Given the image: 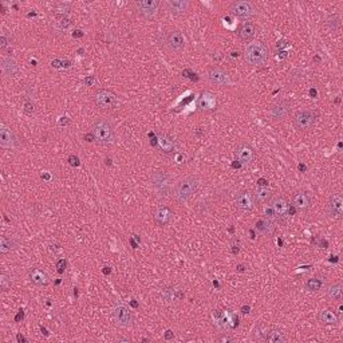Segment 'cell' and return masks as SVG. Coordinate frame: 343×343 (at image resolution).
Instances as JSON below:
<instances>
[{"label":"cell","instance_id":"1","mask_svg":"<svg viewBox=\"0 0 343 343\" xmlns=\"http://www.w3.org/2000/svg\"><path fill=\"white\" fill-rule=\"evenodd\" d=\"M198 180L194 176L182 177L173 185V196L178 202H186L189 198L192 197L194 193L197 192Z\"/></svg>","mask_w":343,"mask_h":343},{"label":"cell","instance_id":"2","mask_svg":"<svg viewBox=\"0 0 343 343\" xmlns=\"http://www.w3.org/2000/svg\"><path fill=\"white\" fill-rule=\"evenodd\" d=\"M244 59L249 66L259 67V66L266 63V60L268 59V48L266 47L264 43L252 40L245 46Z\"/></svg>","mask_w":343,"mask_h":343},{"label":"cell","instance_id":"3","mask_svg":"<svg viewBox=\"0 0 343 343\" xmlns=\"http://www.w3.org/2000/svg\"><path fill=\"white\" fill-rule=\"evenodd\" d=\"M93 136L97 144L99 145H110L116 140V133H114V126L112 122L106 118H98L93 124Z\"/></svg>","mask_w":343,"mask_h":343},{"label":"cell","instance_id":"4","mask_svg":"<svg viewBox=\"0 0 343 343\" xmlns=\"http://www.w3.org/2000/svg\"><path fill=\"white\" fill-rule=\"evenodd\" d=\"M315 122H317V113L311 109H300L292 117V125L295 126V129L302 132L313 129Z\"/></svg>","mask_w":343,"mask_h":343},{"label":"cell","instance_id":"5","mask_svg":"<svg viewBox=\"0 0 343 343\" xmlns=\"http://www.w3.org/2000/svg\"><path fill=\"white\" fill-rule=\"evenodd\" d=\"M152 180V185L160 196H167L168 193H171L173 190V180L172 177L163 171H156L153 172V174L150 177Z\"/></svg>","mask_w":343,"mask_h":343},{"label":"cell","instance_id":"6","mask_svg":"<svg viewBox=\"0 0 343 343\" xmlns=\"http://www.w3.org/2000/svg\"><path fill=\"white\" fill-rule=\"evenodd\" d=\"M205 78L209 85L216 86V87H228L232 83L229 73L227 70L217 67V66H213V67H209L206 70Z\"/></svg>","mask_w":343,"mask_h":343},{"label":"cell","instance_id":"7","mask_svg":"<svg viewBox=\"0 0 343 343\" xmlns=\"http://www.w3.org/2000/svg\"><path fill=\"white\" fill-rule=\"evenodd\" d=\"M291 112V102L287 99L280 98L272 102L268 107V114L272 121H283L286 120Z\"/></svg>","mask_w":343,"mask_h":343},{"label":"cell","instance_id":"8","mask_svg":"<svg viewBox=\"0 0 343 343\" xmlns=\"http://www.w3.org/2000/svg\"><path fill=\"white\" fill-rule=\"evenodd\" d=\"M229 11L236 17L247 20L256 13V7L252 1H248V0H237L235 3H232Z\"/></svg>","mask_w":343,"mask_h":343},{"label":"cell","instance_id":"9","mask_svg":"<svg viewBox=\"0 0 343 343\" xmlns=\"http://www.w3.org/2000/svg\"><path fill=\"white\" fill-rule=\"evenodd\" d=\"M270 206L274 210L276 220H284L290 213V204L283 194H275L270 200Z\"/></svg>","mask_w":343,"mask_h":343},{"label":"cell","instance_id":"10","mask_svg":"<svg viewBox=\"0 0 343 343\" xmlns=\"http://www.w3.org/2000/svg\"><path fill=\"white\" fill-rule=\"evenodd\" d=\"M133 7L134 11H137L141 16L149 19L156 15L160 7V1L159 0H137L133 3Z\"/></svg>","mask_w":343,"mask_h":343},{"label":"cell","instance_id":"11","mask_svg":"<svg viewBox=\"0 0 343 343\" xmlns=\"http://www.w3.org/2000/svg\"><path fill=\"white\" fill-rule=\"evenodd\" d=\"M326 213L330 219H341L343 214V197L341 193L333 194L326 204Z\"/></svg>","mask_w":343,"mask_h":343},{"label":"cell","instance_id":"12","mask_svg":"<svg viewBox=\"0 0 343 343\" xmlns=\"http://www.w3.org/2000/svg\"><path fill=\"white\" fill-rule=\"evenodd\" d=\"M95 105L101 109H113L117 106V95L110 90H98L94 95Z\"/></svg>","mask_w":343,"mask_h":343},{"label":"cell","instance_id":"13","mask_svg":"<svg viewBox=\"0 0 343 343\" xmlns=\"http://www.w3.org/2000/svg\"><path fill=\"white\" fill-rule=\"evenodd\" d=\"M113 318H114L116 325H118L120 327H124V329L132 326V322H133L132 313L124 305H118L114 307V310H113Z\"/></svg>","mask_w":343,"mask_h":343},{"label":"cell","instance_id":"14","mask_svg":"<svg viewBox=\"0 0 343 343\" xmlns=\"http://www.w3.org/2000/svg\"><path fill=\"white\" fill-rule=\"evenodd\" d=\"M0 146L3 149H16L19 146V141L15 133L5 125L0 126Z\"/></svg>","mask_w":343,"mask_h":343},{"label":"cell","instance_id":"15","mask_svg":"<svg viewBox=\"0 0 343 343\" xmlns=\"http://www.w3.org/2000/svg\"><path fill=\"white\" fill-rule=\"evenodd\" d=\"M255 204H256V200H255V196H253L252 192L243 190V192L237 193V196H236V206L240 210L249 212V210H252L255 208Z\"/></svg>","mask_w":343,"mask_h":343},{"label":"cell","instance_id":"16","mask_svg":"<svg viewBox=\"0 0 343 343\" xmlns=\"http://www.w3.org/2000/svg\"><path fill=\"white\" fill-rule=\"evenodd\" d=\"M165 8L167 11L174 15V16H181V15H185L188 12L189 7H190V3L188 0H167L165 3Z\"/></svg>","mask_w":343,"mask_h":343},{"label":"cell","instance_id":"17","mask_svg":"<svg viewBox=\"0 0 343 343\" xmlns=\"http://www.w3.org/2000/svg\"><path fill=\"white\" fill-rule=\"evenodd\" d=\"M165 42H167L168 47L171 48V50H173V51H181V50H184L185 47L184 35L181 34L178 30L169 31L167 34Z\"/></svg>","mask_w":343,"mask_h":343},{"label":"cell","instance_id":"18","mask_svg":"<svg viewBox=\"0 0 343 343\" xmlns=\"http://www.w3.org/2000/svg\"><path fill=\"white\" fill-rule=\"evenodd\" d=\"M236 159L239 160L243 165H248L255 159V152L248 144H239L235 149Z\"/></svg>","mask_w":343,"mask_h":343},{"label":"cell","instance_id":"19","mask_svg":"<svg viewBox=\"0 0 343 343\" xmlns=\"http://www.w3.org/2000/svg\"><path fill=\"white\" fill-rule=\"evenodd\" d=\"M30 282L36 287H46L50 284V276L40 268H32L28 272Z\"/></svg>","mask_w":343,"mask_h":343},{"label":"cell","instance_id":"20","mask_svg":"<svg viewBox=\"0 0 343 343\" xmlns=\"http://www.w3.org/2000/svg\"><path fill=\"white\" fill-rule=\"evenodd\" d=\"M311 196L305 190H299L292 194V205L299 210H307L311 206Z\"/></svg>","mask_w":343,"mask_h":343},{"label":"cell","instance_id":"21","mask_svg":"<svg viewBox=\"0 0 343 343\" xmlns=\"http://www.w3.org/2000/svg\"><path fill=\"white\" fill-rule=\"evenodd\" d=\"M153 219H155L157 225L164 227V225H168V224L172 221V219H173V212H172L168 206L161 205L155 210V213H153Z\"/></svg>","mask_w":343,"mask_h":343},{"label":"cell","instance_id":"22","mask_svg":"<svg viewBox=\"0 0 343 343\" xmlns=\"http://www.w3.org/2000/svg\"><path fill=\"white\" fill-rule=\"evenodd\" d=\"M157 142H159V148L163 153L171 155L176 149V141L174 138L172 137L171 134L168 133H160L157 137Z\"/></svg>","mask_w":343,"mask_h":343},{"label":"cell","instance_id":"23","mask_svg":"<svg viewBox=\"0 0 343 343\" xmlns=\"http://www.w3.org/2000/svg\"><path fill=\"white\" fill-rule=\"evenodd\" d=\"M237 35L244 42H252V39L256 35V26L253 23H251V21H244L240 26V28H239Z\"/></svg>","mask_w":343,"mask_h":343},{"label":"cell","instance_id":"24","mask_svg":"<svg viewBox=\"0 0 343 343\" xmlns=\"http://www.w3.org/2000/svg\"><path fill=\"white\" fill-rule=\"evenodd\" d=\"M275 220H271L268 217H264V219L257 220L256 224H255V229L257 231V233L262 236H268L271 235L272 232L275 231Z\"/></svg>","mask_w":343,"mask_h":343},{"label":"cell","instance_id":"25","mask_svg":"<svg viewBox=\"0 0 343 343\" xmlns=\"http://www.w3.org/2000/svg\"><path fill=\"white\" fill-rule=\"evenodd\" d=\"M325 283H326V280H325L323 278H321V276H314V278L307 279L305 287L307 291L318 292V291H321L322 288L325 287Z\"/></svg>","mask_w":343,"mask_h":343},{"label":"cell","instance_id":"26","mask_svg":"<svg viewBox=\"0 0 343 343\" xmlns=\"http://www.w3.org/2000/svg\"><path fill=\"white\" fill-rule=\"evenodd\" d=\"M342 294H343V286L341 282L333 283L331 286H329L326 290L327 298L331 300H341L342 299Z\"/></svg>","mask_w":343,"mask_h":343},{"label":"cell","instance_id":"27","mask_svg":"<svg viewBox=\"0 0 343 343\" xmlns=\"http://www.w3.org/2000/svg\"><path fill=\"white\" fill-rule=\"evenodd\" d=\"M1 70L7 77H12L17 71V64L12 58H3L1 60Z\"/></svg>","mask_w":343,"mask_h":343},{"label":"cell","instance_id":"28","mask_svg":"<svg viewBox=\"0 0 343 343\" xmlns=\"http://www.w3.org/2000/svg\"><path fill=\"white\" fill-rule=\"evenodd\" d=\"M264 341H267L268 343H284L287 341V337L282 330H271L267 331Z\"/></svg>","mask_w":343,"mask_h":343},{"label":"cell","instance_id":"29","mask_svg":"<svg viewBox=\"0 0 343 343\" xmlns=\"http://www.w3.org/2000/svg\"><path fill=\"white\" fill-rule=\"evenodd\" d=\"M318 318H319V321H321L322 323H325V325H337V323H338V317H337V314L333 313L331 310H322L321 313H319V315H318Z\"/></svg>","mask_w":343,"mask_h":343},{"label":"cell","instance_id":"30","mask_svg":"<svg viewBox=\"0 0 343 343\" xmlns=\"http://www.w3.org/2000/svg\"><path fill=\"white\" fill-rule=\"evenodd\" d=\"M198 106L201 107L202 110H204V109H205V110H210V109H213V107L216 106V99H214L213 95L209 94V93H204L201 98H200V101H198Z\"/></svg>","mask_w":343,"mask_h":343},{"label":"cell","instance_id":"31","mask_svg":"<svg viewBox=\"0 0 343 343\" xmlns=\"http://www.w3.org/2000/svg\"><path fill=\"white\" fill-rule=\"evenodd\" d=\"M253 196H255L256 202H268L271 200V197H272V193H271V190L268 188L259 186L256 189V192L253 193Z\"/></svg>","mask_w":343,"mask_h":343},{"label":"cell","instance_id":"32","mask_svg":"<svg viewBox=\"0 0 343 343\" xmlns=\"http://www.w3.org/2000/svg\"><path fill=\"white\" fill-rule=\"evenodd\" d=\"M16 248V243L11 237H7V236H3L1 240H0V252L7 253L11 252L12 249Z\"/></svg>","mask_w":343,"mask_h":343},{"label":"cell","instance_id":"33","mask_svg":"<svg viewBox=\"0 0 343 343\" xmlns=\"http://www.w3.org/2000/svg\"><path fill=\"white\" fill-rule=\"evenodd\" d=\"M70 26H71V21L64 16V15H58V16L55 17V27L59 31L67 30Z\"/></svg>","mask_w":343,"mask_h":343},{"label":"cell","instance_id":"34","mask_svg":"<svg viewBox=\"0 0 343 343\" xmlns=\"http://www.w3.org/2000/svg\"><path fill=\"white\" fill-rule=\"evenodd\" d=\"M327 24L333 28V30H337L339 26V17L337 15H333L327 19Z\"/></svg>","mask_w":343,"mask_h":343},{"label":"cell","instance_id":"35","mask_svg":"<svg viewBox=\"0 0 343 343\" xmlns=\"http://www.w3.org/2000/svg\"><path fill=\"white\" fill-rule=\"evenodd\" d=\"M264 214H266V217H268V219L276 220V216H275L274 210H272V208L270 206V204L264 206Z\"/></svg>","mask_w":343,"mask_h":343},{"label":"cell","instance_id":"36","mask_svg":"<svg viewBox=\"0 0 343 343\" xmlns=\"http://www.w3.org/2000/svg\"><path fill=\"white\" fill-rule=\"evenodd\" d=\"M55 8H56V11H60V12H69L70 5L64 4V3H59V4H56Z\"/></svg>","mask_w":343,"mask_h":343},{"label":"cell","instance_id":"37","mask_svg":"<svg viewBox=\"0 0 343 343\" xmlns=\"http://www.w3.org/2000/svg\"><path fill=\"white\" fill-rule=\"evenodd\" d=\"M0 282H1V290H3V291H5V290H7V287H8V282H7V278H5L4 274L1 275V280H0Z\"/></svg>","mask_w":343,"mask_h":343},{"label":"cell","instance_id":"38","mask_svg":"<svg viewBox=\"0 0 343 343\" xmlns=\"http://www.w3.org/2000/svg\"><path fill=\"white\" fill-rule=\"evenodd\" d=\"M70 164H71V165H75V167H78V165H79V160H78V157H74V156H71V157H70Z\"/></svg>","mask_w":343,"mask_h":343},{"label":"cell","instance_id":"39","mask_svg":"<svg viewBox=\"0 0 343 343\" xmlns=\"http://www.w3.org/2000/svg\"><path fill=\"white\" fill-rule=\"evenodd\" d=\"M63 266H66V263H64V260H60V262L58 263V267H59L60 270H62V267Z\"/></svg>","mask_w":343,"mask_h":343}]
</instances>
